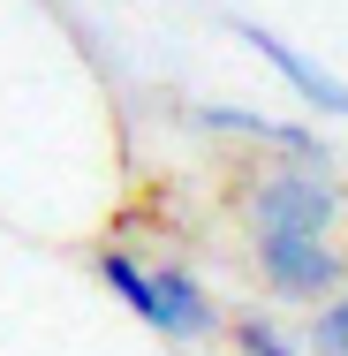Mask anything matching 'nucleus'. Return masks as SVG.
Segmentation results:
<instances>
[{
  "instance_id": "nucleus-1",
  "label": "nucleus",
  "mask_w": 348,
  "mask_h": 356,
  "mask_svg": "<svg viewBox=\"0 0 348 356\" xmlns=\"http://www.w3.org/2000/svg\"><path fill=\"white\" fill-rule=\"evenodd\" d=\"M341 213L333 182L326 175H265L258 182V235H303V243H326V227Z\"/></svg>"
},
{
  "instance_id": "nucleus-2",
  "label": "nucleus",
  "mask_w": 348,
  "mask_h": 356,
  "mask_svg": "<svg viewBox=\"0 0 348 356\" xmlns=\"http://www.w3.org/2000/svg\"><path fill=\"white\" fill-rule=\"evenodd\" d=\"M205 129H227V137H258V144H280L295 159V175H326L333 182V144H318L303 122H280V114H250V106H197Z\"/></svg>"
},
{
  "instance_id": "nucleus-3",
  "label": "nucleus",
  "mask_w": 348,
  "mask_h": 356,
  "mask_svg": "<svg viewBox=\"0 0 348 356\" xmlns=\"http://www.w3.org/2000/svg\"><path fill=\"white\" fill-rule=\"evenodd\" d=\"M258 258H265V281L280 296H326L348 273L326 243H303V235H258Z\"/></svg>"
},
{
  "instance_id": "nucleus-4",
  "label": "nucleus",
  "mask_w": 348,
  "mask_h": 356,
  "mask_svg": "<svg viewBox=\"0 0 348 356\" xmlns=\"http://www.w3.org/2000/svg\"><path fill=\"white\" fill-rule=\"evenodd\" d=\"M235 31H242V38H250V46H258V54H265V61H273V69L288 76V83L310 99V106H326V114H348V83H341V76H326L318 61H303V54L280 38V31H265V23H235Z\"/></svg>"
},
{
  "instance_id": "nucleus-5",
  "label": "nucleus",
  "mask_w": 348,
  "mask_h": 356,
  "mask_svg": "<svg viewBox=\"0 0 348 356\" xmlns=\"http://www.w3.org/2000/svg\"><path fill=\"white\" fill-rule=\"evenodd\" d=\"M159 303H167V341H190V334H219V303L205 296V281L190 266H151Z\"/></svg>"
},
{
  "instance_id": "nucleus-6",
  "label": "nucleus",
  "mask_w": 348,
  "mask_h": 356,
  "mask_svg": "<svg viewBox=\"0 0 348 356\" xmlns=\"http://www.w3.org/2000/svg\"><path fill=\"white\" fill-rule=\"evenodd\" d=\"M91 273L114 288V296L137 311L151 334H167V303H159V281H151V266H144V258H129V250H99V258H91Z\"/></svg>"
},
{
  "instance_id": "nucleus-7",
  "label": "nucleus",
  "mask_w": 348,
  "mask_h": 356,
  "mask_svg": "<svg viewBox=\"0 0 348 356\" xmlns=\"http://www.w3.org/2000/svg\"><path fill=\"white\" fill-rule=\"evenodd\" d=\"M310 341H318V356H348V296H333V303L318 311Z\"/></svg>"
},
{
  "instance_id": "nucleus-8",
  "label": "nucleus",
  "mask_w": 348,
  "mask_h": 356,
  "mask_svg": "<svg viewBox=\"0 0 348 356\" xmlns=\"http://www.w3.org/2000/svg\"><path fill=\"white\" fill-rule=\"evenodd\" d=\"M227 334H235V349H242V356H295V349L273 334V326H265V318H235Z\"/></svg>"
}]
</instances>
